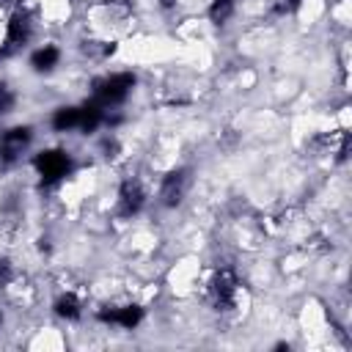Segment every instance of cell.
Masks as SVG:
<instances>
[{
    "label": "cell",
    "instance_id": "16",
    "mask_svg": "<svg viewBox=\"0 0 352 352\" xmlns=\"http://www.w3.org/2000/svg\"><path fill=\"white\" fill-rule=\"evenodd\" d=\"M173 3H176V0H162V8H170Z\"/></svg>",
    "mask_w": 352,
    "mask_h": 352
},
{
    "label": "cell",
    "instance_id": "17",
    "mask_svg": "<svg viewBox=\"0 0 352 352\" xmlns=\"http://www.w3.org/2000/svg\"><path fill=\"white\" fill-rule=\"evenodd\" d=\"M0 324H3V311H0Z\"/></svg>",
    "mask_w": 352,
    "mask_h": 352
},
{
    "label": "cell",
    "instance_id": "13",
    "mask_svg": "<svg viewBox=\"0 0 352 352\" xmlns=\"http://www.w3.org/2000/svg\"><path fill=\"white\" fill-rule=\"evenodd\" d=\"M14 104H16V94H14L6 82H0V116L11 113V110H14Z\"/></svg>",
    "mask_w": 352,
    "mask_h": 352
},
{
    "label": "cell",
    "instance_id": "2",
    "mask_svg": "<svg viewBox=\"0 0 352 352\" xmlns=\"http://www.w3.org/2000/svg\"><path fill=\"white\" fill-rule=\"evenodd\" d=\"M33 168H36L38 179H41V184L52 187V184L63 182L72 173L74 162H72V154L63 151V148H44V151H38L33 157Z\"/></svg>",
    "mask_w": 352,
    "mask_h": 352
},
{
    "label": "cell",
    "instance_id": "4",
    "mask_svg": "<svg viewBox=\"0 0 352 352\" xmlns=\"http://www.w3.org/2000/svg\"><path fill=\"white\" fill-rule=\"evenodd\" d=\"M236 289H239V280H236L234 270L220 267L212 275V280H209V300H212V305L217 311H228L234 305V300H236Z\"/></svg>",
    "mask_w": 352,
    "mask_h": 352
},
{
    "label": "cell",
    "instance_id": "8",
    "mask_svg": "<svg viewBox=\"0 0 352 352\" xmlns=\"http://www.w3.org/2000/svg\"><path fill=\"white\" fill-rule=\"evenodd\" d=\"M146 204V190L140 182L135 179H126L121 187H118V204H116V212L118 217H135Z\"/></svg>",
    "mask_w": 352,
    "mask_h": 352
},
{
    "label": "cell",
    "instance_id": "9",
    "mask_svg": "<svg viewBox=\"0 0 352 352\" xmlns=\"http://www.w3.org/2000/svg\"><path fill=\"white\" fill-rule=\"evenodd\" d=\"M58 60H60V50L55 44H44V47H38V50L30 52V69L38 72V74L52 72L58 66Z\"/></svg>",
    "mask_w": 352,
    "mask_h": 352
},
{
    "label": "cell",
    "instance_id": "1",
    "mask_svg": "<svg viewBox=\"0 0 352 352\" xmlns=\"http://www.w3.org/2000/svg\"><path fill=\"white\" fill-rule=\"evenodd\" d=\"M135 74L132 72H116V74H104V77H96L94 80V91H91V99L96 104H102L104 110L110 107H118L135 88Z\"/></svg>",
    "mask_w": 352,
    "mask_h": 352
},
{
    "label": "cell",
    "instance_id": "12",
    "mask_svg": "<svg viewBox=\"0 0 352 352\" xmlns=\"http://www.w3.org/2000/svg\"><path fill=\"white\" fill-rule=\"evenodd\" d=\"M234 8H236V0H212V6H209V19H212L214 25H226V22L231 19Z\"/></svg>",
    "mask_w": 352,
    "mask_h": 352
},
{
    "label": "cell",
    "instance_id": "15",
    "mask_svg": "<svg viewBox=\"0 0 352 352\" xmlns=\"http://www.w3.org/2000/svg\"><path fill=\"white\" fill-rule=\"evenodd\" d=\"M300 3H302V0H280V3L275 6V14H292V11L300 8Z\"/></svg>",
    "mask_w": 352,
    "mask_h": 352
},
{
    "label": "cell",
    "instance_id": "3",
    "mask_svg": "<svg viewBox=\"0 0 352 352\" xmlns=\"http://www.w3.org/2000/svg\"><path fill=\"white\" fill-rule=\"evenodd\" d=\"M33 36V19L28 11H14L3 28V47H0V55H11L14 50L25 47Z\"/></svg>",
    "mask_w": 352,
    "mask_h": 352
},
{
    "label": "cell",
    "instance_id": "7",
    "mask_svg": "<svg viewBox=\"0 0 352 352\" xmlns=\"http://www.w3.org/2000/svg\"><path fill=\"white\" fill-rule=\"evenodd\" d=\"M96 316H99V322H104V324H116V327H121V330H135V327L143 322L146 311H143L138 302H129V305L102 308Z\"/></svg>",
    "mask_w": 352,
    "mask_h": 352
},
{
    "label": "cell",
    "instance_id": "5",
    "mask_svg": "<svg viewBox=\"0 0 352 352\" xmlns=\"http://www.w3.org/2000/svg\"><path fill=\"white\" fill-rule=\"evenodd\" d=\"M192 184V176H190V168H173L170 173H165L162 184H160V204L173 209L179 206L184 198H187V190Z\"/></svg>",
    "mask_w": 352,
    "mask_h": 352
},
{
    "label": "cell",
    "instance_id": "11",
    "mask_svg": "<svg viewBox=\"0 0 352 352\" xmlns=\"http://www.w3.org/2000/svg\"><path fill=\"white\" fill-rule=\"evenodd\" d=\"M55 314L60 316V319H69V322H74V319H80V314H82V302H80V297L77 294H72V292H66V294H60L58 300H55Z\"/></svg>",
    "mask_w": 352,
    "mask_h": 352
},
{
    "label": "cell",
    "instance_id": "14",
    "mask_svg": "<svg viewBox=\"0 0 352 352\" xmlns=\"http://www.w3.org/2000/svg\"><path fill=\"white\" fill-rule=\"evenodd\" d=\"M11 278H14V264L6 256H0V286H8Z\"/></svg>",
    "mask_w": 352,
    "mask_h": 352
},
{
    "label": "cell",
    "instance_id": "10",
    "mask_svg": "<svg viewBox=\"0 0 352 352\" xmlns=\"http://www.w3.org/2000/svg\"><path fill=\"white\" fill-rule=\"evenodd\" d=\"M52 129L55 132H72V129H80V107L74 104H63L52 113Z\"/></svg>",
    "mask_w": 352,
    "mask_h": 352
},
{
    "label": "cell",
    "instance_id": "6",
    "mask_svg": "<svg viewBox=\"0 0 352 352\" xmlns=\"http://www.w3.org/2000/svg\"><path fill=\"white\" fill-rule=\"evenodd\" d=\"M33 140V129L30 126H11L0 135V165H14Z\"/></svg>",
    "mask_w": 352,
    "mask_h": 352
}]
</instances>
